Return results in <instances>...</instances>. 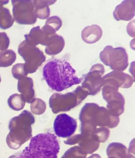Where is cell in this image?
Here are the masks:
<instances>
[{"mask_svg": "<svg viewBox=\"0 0 135 158\" xmlns=\"http://www.w3.org/2000/svg\"><path fill=\"white\" fill-rule=\"evenodd\" d=\"M43 77L52 90L61 92L81 84L82 79L78 77L76 71L69 62L54 59L48 62L43 69Z\"/></svg>", "mask_w": 135, "mask_h": 158, "instance_id": "1", "label": "cell"}, {"mask_svg": "<svg viewBox=\"0 0 135 158\" xmlns=\"http://www.w3.org/2000/svg\"><path fill=\"white\" fill-rule=\"evenodd\" d=\"M60 146L54 134L40 133L31 139L27 147L16 158H57Z\"/></svg>", "mask_w": 135, "mask_h": 158, "instance_id": "2", "label": "cell"}, {"mask_svg": "<svg viewBox=\"0 0 135 158\" xmlns=\"http://www.w3.org/2000/svg\"><path fill=\"white\" fill-rule=\"evenodd\" d=\"M35 122L33 115L26 110L12 118L9 122L10 132L6 138L8 147L16 150L29 140L32 137V125Z\"/></svg>", "mask_w": 135, "mask_h": 158, "instance_id": "3", "label": "cell"}, {"mask_svg": "<svg viewBox=\"0 0 135 158\" xmlns=\"http://www.w3.org/2000/svg\"><path fill=\"white\" fill-rule=\"evenodd\" d=\"M18 52L25 62L24 70L27 75L35 73L46 60V57L40 49L25 40L19 45Z\"/></svg>", "mask_w": 135, "mask_h": 158, "instance_id": "4", "label": "cell"}, {"mask_svg": "<svg viewBox=\"0 0 135 158\" xmlns=\"http://www.w3.org/2000/svg\"><path fill=\"white\" fill-rule=\"evenodd\" d=\"M104 64L109 66L113 70L124 71L128 66V56L125 49L122 47L113 48L107 46L99 55Z\"/></svg>", "mask_w": 135, "mask_h": 158, "instance_id": "5", "label": "cell"}, {"mask_svg": "<svg viewBox=\"0 0 135 158\" xmlns=\"http://www.w3.org/2000/svg\"><path fill=\"white\" fill-rule=\"evenodd\" d=\"M13 15L15 21L21 25H33L36 23L37 18L34 13V5L31 0L11 1Z\"/></svg>", "mask_w": 135, "mask_h": 158, "instance_id": "6", "label": "cell"}, {"mask_svg": "<svg viewBox=\"0 0 135 158\" xmlns=\"http://www.w3.org/2000/svg\"><path fill=\"white\" fill-rule=\"evenodd\" d=\"M77 121L68 114H62L57 116L54 123V131L59 137H70L77 128Z\"/></svg>", "mask_w": 135, "mask_h": 158, "instance_id": "7", "label": "cell"}, {"mask_svg": "<svg viewBox=\"0 0 135 158\" xmlns=\"http://www.w3.org/2000/svg\"><path fill=\"white\" fill-rule=\"evenodd\" d=\"M135 0H125L116 6L113 12L116 21L131 20L135 16Z\"/></svg>", "mask_w": 135, "mask_h": 158, "instance_id": "8", "label": "cell"}, {"mask_svg": "<svg viewBox=\"0 0 135 158\" xmlns=\"http://www.w3.org/2000/svg\"><path fill=\"white\" fill-rule=\"evenodd\" d=\"M18 80V91L23 95L26 102L31 104L35 97L33 80L27 77H21Z\"/></svg>", "mask_w": 135, "mask_h": 158, "instance_id": "9", "label": "cell"}, {"mask_svg": "<svg viewBox=\"0 0 135 158\" xmlns=\"http://www.w3.org/2000/svg\"><path fill=\"white\" fill-rule=\"evenodd\" d=\"M103 35L102 28L97 25L86 27L82 31V39L86 43L93 44L98 41Z\"/></svg>", "mask_w": 135, "mask_h": 158, "instance_id": "10", "label": "cell"}, {"mask_svg": "<svg viewBox=\"0 0 135 158\" xmlns=\"http://www.w3.org/2000/svg\"><path fill=\"white\" fill-rule=\"evenodd\" d=\"M56 1H33L34 5V13L37 18L48 19L50 15L49 6L53 5Z\"/></svg>", "mask_w": 135, "mask_h": 158, "instance_id": "11", "label": "cell"}, {"mask_svg": "<svg viewBox=\"0 0 135 158\" xmlns=\"http://www.w3.org/2000/svg\"><path fill=\"white\" fill-rule=\"evenodd\" d=\"M24 37L25 41L30 44L35 46L39 44L44 46L47 36L39 26H37L32 28L29 34L25 35Z\"/></svg>", "mask_w": 135, "mask_h": 158, "instance_id": "12", "label": "cell"}, {"mask_svg": "<svg viewBox=\"0 0 135 158\" xmlns=\"http://www.w3.org/2000/svg\"><path fill=\"white\" fill-rule=\"evenodd\" d=\"M65 40L62 36L58 35L52 44L46 47L45 53L49 56H55L62 52L65 46Z\"/></svg>", "mask_w": 135, "mask_h": 158, "instance_id": "13", "label": "cell"}, {"mask_svg": "<svg viewBox=\"0 0 135 158\" xmlns=\"http://www.w3.org/2000/svg\"><path fill=\"white\" fill-rule=\"evenodd\" d=\"M26 102L25 98L22 94H13L8 100V105L10 108L16 111L22 110Z\"/></svg>", "mask_w": 135, "mask_h": 158, "instance_id": "14", "label": "cell"}, {"mask_svg": "<svg viewBox=\"0 0 135 158\" xmlns=\"http://www.w3.org/2000/svg\"><path fill=\"white\" fill-rule=\"evenodd\" d=\"M16 59L15 52L11 49L0 52V68L10 67L13 64Z\"/></svg>", "mask_w": 135, "mask_h": 158, "instance_id": "15", "label": "cell"}, {"mask_svg": "<svg viewBox=\"0 0 135 158\" xmlns=\"http://www.w3.org/2000/svg\"><path fill=\"white\" fill-rule=\"evenodd\" d=\"M15 21L9 9L3 7L0 9V28L9 29L12 26Z\"/></svg>", "mask_w": 135, "mask_h": 158, "instance_id": "16", "label": "cell"}, {"mask_svg": "<svg viewBox=\"0 0 135 158\" xmlns=\"http://www.w3.org/2000/svg\"><path fill=\"white\" fill-rule=\"evenodd\" d=\"M31 110L35 115H40L44 113L45 109L44 102L40 98H34L31 103Z\"/></svg>", "mask_w": 135, "mask_h": 158, "instance_id": "17", "label": "cell"}, {"mask_svg": "<svg viewBox=\"0 0 135 158\" xmlns=\"http://www.w3.org/2000/svg\"><path fill=\"white\" fill-rule=\"evenodd\" d=\"M55 31H57L62 27V22L60 18L57 16H52L48 18L45 24Z\"/></svg>", "mask_w": 135, "mask_h": 158, "instance_id": "18", "label": "cell"}, {"mask_svg": "<svg viewBox=\"0 0 135 158\" xmlns=\"http://www.w3.org/2000/svg\"><path fill=\"white\" fill-rule=\"evenodd\" d=\"M12 73L13 77L17 80L28 76L24 70V64L23 63H18L14 65L12 68Z\"/></svg>", "mask_w": 135, "mask_h": 158, "instance_id": "19", "label": "cell"}, {"mask_svg": "<svg viewBox=\"0 0 135 158\" xmlns=\"http://www.w3.org/2000/svg\"><path fill=\"white\" fill-rule=\"evenodd\" d=\"M10 40L7 34L0 32V51L7 50L9 47Z\"/></svg>", "mask_w": 135, "mask_h": 158, "instance_id": "20", "label": "cell"}, {"mask_svg": "<svg viewBox=\"0 0 135 158\" xmlns=\"http://www.w3.org/2000/svg\"><path fill=\"white\" fill-rule=\"evenodd\" d=\"M16 155H12V156H10V157L8 158H16Z\"/></svg>", "mask_w": 135, "mask_h": 158, "instance_id": "21", "label": "cell"}, {"mask_svg": "<svg viewBox=\"0 0 135 158\" xmlns=\"http://www.w3.org/2000/svg\"><path fill=\"white\" fill-rule=\"evenodd\" d=\"M1 76H0V83H1Z\"/></svg>", "mask_w": 135, "mask_h": 158, "instance_id": "22", "label": "cell"}]
</instances>
